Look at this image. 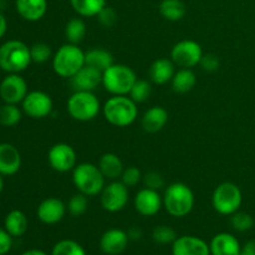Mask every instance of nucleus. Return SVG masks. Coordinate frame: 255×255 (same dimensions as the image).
Instances as JSON below:
<instances>
[{"label":"nucleus","instance_id":"obj_36","mask_svg":"<svg viewBox=\"0 0 255 255\" xmlns=\"http://www.w3.org/2000/svg\"><path fill=\"white\" fill-rule=\"evenodd\" d=\"M152 238L158 244H173L177 239V234L172 227L158 226L152 232Z\"/></svg>","mask_w":255,"mask_h":255},{"label":"nucleus","instance_id":"obj_24","mask_svg":"<svg viewBox=\"0 0 255 255\" xmlns=\"http://www.w3.org/2000/svg\"><path fill=\"white\" fill-rule=\"evenodd\" d=\"M99 168L105 178L116 181L124 173V163L121 158L115 153H105L102 154L99 161Z\"/></svg>","mask_w":255,"mask_h":255},{"label":"nucleus","instance_id":"obj_14","mask_svg":"<svg viewBox=\"0 0 255 255\" xmlns=\"http://www.w3.org/2000/svg\"><path fill=\"white\" fill-rule=\"evenodd\" d=\"M134 209L143 217H153L161 211L163 206V198L159 196L158 191L144 187L137 192L134 197Z\"/></svg>","mask_w":255,"mask_h":255},{"label":"nucleus","instance_id":"obj_7","mask_svg":"<svg viewBox=\"0 0 255 255\" xmlns=\"http://www.w3.org/2000/svg\"><path fill=\"white\" fill-rule=\"evenodd\" d=\"M100 101L91 91H75L67 101V112L80 122L92 121L100 114Z\"/></svg>","mask_w":255,"mask_h":255},{"label":"nucleus","instance_id":"obj_31","mask_svg":"<svg viewBox=\"0 0 255 255\" xmlns=\"http://www.w3.org/2000/svg\"><path fill=\"white\" fill-rule=\"evenodd\" d=\"M21 111L16 105L5 104L0 107V125L5 127H12L21 120Z\"/></svg>","mask_w":255,"mask_h":255},{"label":"nucleus","instance_id":"obj_16","mask_svg":"<svg viewBox=\"0 0 255 255\" xmlns=\"http://www.w3.org/2000/svg\"><path fill=\"white\" fill-rule=\"evenodd\" d=\"M65 213H66V206H65L61 199L55 198V197L44 199L39 204L36 211L39 221L42 222L44 224H49V226H52V224H56L60 221H62Z\"/></svg>","mask_w":255,"mask_h":255},{"label":"nucleus","instance_id":"obj_45","mask_svg":"<svg viewBox=\"0 0 255 255\" xmlns=\"http://www.w3.org/2000/svg\"><path fill=\"white\" fill-rule=\"evenodd\" d=\"M6 29H7L6 19H5L4 15L0 12V39H1V37L5 35V32H6Z\"/></svg>","mask_w":255,"mask_h":255},{"label":"nucleus","instance_id":"obj_32","mask_svg":"<svg viewBox=\"0 0 255 255\" xmlns=\"http://www.w3.org/2000/svg\"><path fill=\"white\" fill-rule=\"evenodd\" d=\"M51 255H86V252L77 242L64 239L55 244Z\"/></svg>","mask_w":255,"mask_h":255},{"label":"nucleus","instance_id":"obj_47","mask_svg":"<svg viewBox=\"0 0 255 255\" xmlns=\"http://www.w3.org/2000/svg\"><path fill=\"white\" fill-rule=\"evenodd\" d=\"M2 189H4V179H2V174L0 173V193L2 192Z\"/></svg>","mask_w":255,"mask_h":255},{"label":"nucleus","instance_id":"obj_12","mask_svg":"<svg viewBox=\"0 0 255 255\" xmlns=\"http://www.w3.org/2000/svg\"><path fill=\"white\" fill-rule=\"evenodd\" d=\"M22 104V110L29 117L35 120L45 119L52 111V100L46 92L31 91L26 95Z\"/></svg>","mask_w":255,"mask_h":255},{"label":"nucleus","instance_id":"obj_6","mask_svg":"<svg viewBox=\"0 0 255 255\" xmlns=\"http://www.w3.org/2000/svg\"><path fill=\"white\" fill-rule=\"evenodd\" d=\"M136 80V74L127 65L114 64L102 72V85L114 96L129 94Z\"/></svg>","mask_w":255,"mask_h":255},{"label":"nucleus","instance_id":"obj_4","mask_svg":"<svg viewBox=\"0 0 255 255\" xmlns=\"http://www.w3.org/2000/svg\"><path fill=\"white\" fill-rule=\"evenodd\" d=\"M105 177L99 166L92 163L76 164L72 169V182L80 193L87 197L97 196L105 187Z\"/></svg>","mask_w":255,"mask_h":255},{"label":"nucleus","instance_id":"obj_1","mask_svg":"<svg viewBox=\"0 0 255 255\" xmlns=\"http://www.w3.org/2000/svg\"><path fill=\"white\" fill-rule=\"evenodd\" d=\"M104 116L109 124L116 127H127L133 124L138 115L137 104L126 95L112 96L104 105Z\"/></svg>","mask_w":255,"mask_h":255},{"label":"nucleus","instance_id":"obj_13","mask_svg":"<svg viewBox=\"0 0 255 255\" xmlns=\"http://www.w3.org/2000/svg\"><path fill=\"white\" fill-rule=\"evenodd\" d=\"M26 95V81L20 75L9 74L0 82V97L5 104L17 105L24 101Z\"/></svg>","mask_w":255,"mask_h":255},{"label":"nucleus","instance_id":"obj_29","mask_svg":"<svg viewBox=\"0 0 255 255\" xmlns=\"http://www.w3.org/2000/svg\"><path fill=\"white\" fill-rule=\"evenodd\" d=\"M70 2L75 11L84 17L97 16L106 6V0H70Z\"/></svg>","mask_w":255,"mask_h":255},{"label":"nucleus","instance_id":"obj_41","mask_svg":"<svg viewBox=\"0 0 255 255\" xmlns=\"http://www.w3.org/2000/svg\"><path fill=\"white\" fill-rule=\"evenodd\" d=\"M199 65H201V67L204 70V71L213 72V71H217V70L219 69V65H221V62H219V59L217 55H214V54L204 55L203 54Z\"/></svg>","mask_w":255,"mask_h":255},{"label":"nucleus","instance_id":"obj_27","mask_svg":"<svg viewBox=\"0 0 255 255\" xmlns=\"http://www.w3.org/2000/svg\"><path fill=\"white\" fill-rule=\"evenodd\" d=\"M5 231L10 234L11 237H21L25 234L27 229V218L21 211H14L9 212L7 216L5 217Z\"/></svg>","mask_w":255,"mask_h":255},{"label":"nucleus","instance_id":"obj_19","mask_svg":"<svg viewBox=\"0 0 255 255\" xmlns=\"http://www.w3.org/2000/svg\"><path fill=\"white\" fill-rule=\"evenodd\" d=\"M21 167V156L11 143H0V173L12 176Z\"/></svg>","mask_w":255,"mask_h":255},{"label":"nucleus","instance_id":"obj_8","mask_svg":"<svg viewBox=\"0 0 255 255\" xmlns=\"http://www.w3.org/2000/svg\"><path fill=\"white\" fill-rule=\"evenodd\" d=\"M242 201L243 196L241 188L232 182L219 184L212 196V206L214 211L222 216H232L238 212L242 206Z\"/></svg>","mask_w":255,"mask_h":255},{"label":"nucleus","instance_id":"obj_20","mask_svg":"<svg viewBox=\"0 0 255 255\" xmlns=\"http://www.w3.org/2000/svg\"><path fill=\"white\" fill-rule=\"evenodd\" d=\"M212 255H239L242 251L238 239L229 233H219L209 244Z\"/></svg>","mask_w":255,"mask_h":255},{"label":"nucleus","instance_id":"obj_39","mask_svg":"<svg viewBox=\"0 0 255 255\" xmlns=\"http://www.w3.org/2000/svg\"><path fill=\"white\" fill-rule=\"evenodd\" d=\"M97 20L100 24L105 27H112L119 20L116 10L111 6H105L101 11L97 14Z\"/></svg>","mask_w":255,"mask_h":255},{"label":"nucleus","instance_id":"obj_46","mask_svg":"<svg viewBox=\"0 0 255 255\" xmlns=\"http://www.w3.org/2000/svg\"><path fill=\"white\" fill-rule=\"evenodd\" d=\"M21 255H47L45 252L39 251V249H31V251H27L25 253H22Z\"/></svg>","mask_w":255,"mask_h":255},{"label":"nucleus","instance_id":"obj_3","mask_svg":"<svg viewBox=\"0 0 255 255\" xmlns=\"http://www.w3.org/2000/svg\"><path fill=\"white\" fill-rule=\"evenodd\" d=\"M31 62L30 47L19 40H9L0 46V69L9 74H19Z\"/></svg>","mask_w":255,"mask_h":255},{"label":"nucleus","instance_id":"obj_30","mask_svg":"<svg viewBox=\"0 0 255 255\" xmlns=\"http://www.w3.org/2000/svg\"><path fill=\"white\" fill-rule=\"evenodd\" d=\"M86 24L80 17H74L69 20L65 26V36L70 44L77 45L86 36Z\"/></svg>","mask_w":255,"mask_h":255},{"label":"nucleus","instance_id":"obj_28","mask_svg":"<svg viewBox=\"0 0 255 255\" xmlns=\"http://www.w3.org/2000/svg\"><path fill=\"white\" fill-rule=\"evenodd\" d=\"M159 12L169 21H179L186 15V5L182 0H162Z\"/></svg>","mask_w":255,"mask_h":255},{"label":"nucleus","instance_id":"obj_42","mask_svg":"<svg viewBox=\"0 0 255 255\" xmlns=\"http://www.w3.org/2000/svg\"><path fill=\"white\" fill-rule=\"evenodd\" d=\"M12 237L6 231L0 228V255L9 253L12 246Z\"/></svg>","mask_w":255,"mask_h":255},{"label":"nucleus","instance_id":"obj_37","mask_svg":"<svg viewBox=\"0 0 255 255\" xmlns=\"http://www.w3.org/2000/svg\"><path fill=\"white\" fill-rule=\"evenodd\" d=\"M31 61L36 64H44L51 57V47L45 42H36L30 47Z\"/></svg>","mask_w":255,"mask_h":255},{"label":"nucleus","instance_id":"obj_11","mask_svg":"<svg viewBox=\"0 0 255 255\" xmlns=\"http://www.w3.org/2000/svg\"><path fill=\"white\" fill-rule=\"evenodd\" d=\"M47 161L54 171L66 173L76 167V152L70 144L56 143L50 148Z\"/></svg>","mask_w":255,"mask_h":255},{"label":"nucleus","instance_id":"obj_35","mask_svg":"<svg viewBox=\"0 0 255 255\" xmlns=\"http://www.w3.org/2000/svg\"><path fill=\"white\" fill-rule=\"evenodd\" d=\"M254 223L255 219L251 214L246 213V212H236L234 214H232L231 224L233 229H236L237 232L249 231V229L253 228Z\"/></svg>","mask_w":255,"mask_h":255},{"label":"nucleus","instance_id":"obj_25","mask_svg":"<svg viewBox=\"0 0 255 255\" xmlns=\"http://www.w3.org/2000/svg\"><path fill=\"white\" fill-rule=\"evenodd\" d=\"M114 64V56L111 52L105 49L97 47V49H91L85 52V65H89L101 72H104Z\"/></svg>","mask_w":255,"mask_h":255},{"label":"nucleus","instance_id":"obj_40","mask_svg":"<svg viewBox=\"0 0 255 255\" xmlns=\"http://www.w3.org/2000/svg\"><path fill=\"white\" fill-rule=\"evenodd\" d=\"M143 183L146 188L149 189H154V191H159L164 187L166 182H164L163 176L158 172H148L143 176Z\"/></svg>","mask_w":255,"mask_h":255},{"label":"nucleus","instance_id":"obj_5","mask_svg":"<svg viewBox=\"0 0 255 255\" xmlns=\"http://www.w3.org/2000/svg\"><path fill=\"white\" fill-rule=\"evenodd\" d=\"M85 66V52L77 45L65 44L55 52L52 57V69L60 77L74 76Z\"/></svg>","mask_w":255,"mask_h":255},{"label":"nucleus","instance_id":"obj_22","mask_svg":"<svg viewBox=\"0 0 255 255\" xmlns=\"http://www.w3.org/2000/svg\"><path fill=\"white\" fill-rule=\"evenodd\" d=\"M20 16L27 21H37L47 10V0H15Z\"/></svg>","mask_w":255,"mask_h":255},{"label":"nucleus","instance_id":"obj_18","mask_svg":"<svg viewBox=\"0 0 255 255\" xmlns=\"http://www.w3.org/2000/svg\"><path fill=\"white\" fill-rule=\"evenodd\" d=\"M209 246L198 237L182 236L172 244V255H209Z\"/></svg>","mask_w":255,"mask_h":255},{"label":"nucleus","instance_id":"obj_26","mask_svg":"<svg viewBox=\"0 0 255 255\" xmlns=\"http://www.w3.org/2000/svg\"><path fill=\"white\" fill-rule=\"evenodd\" d=\"M172 89L177 94H187L192 91L197 84L196 74L192 71V69H179L174 72L173 77L171 80Z\"/></svg>","mask_w":255,"mask_h":255},{"label":"nucleus","instance_id":"obj_33","mask_svg":"<svg viewBox=\"0 0 255 255\" xmlns=\"http://www.w3.org/2000/svg\"><path fill=\"white\" fill-rule=\"evenodd\" d=\"M152 94V86L147 80L137 79L136 82L132 86L131 91H129V97L133 100L136 104H142V102L147 101Z\"/></svg>","mask_w":255,"mask_h":255},{"label":"nucleus","instance_id":"obj_17","mask_svg":"<svg viewBox=\"0 0 255 255\" xmlns=\"http://www.w3.org/2000/svg\"><path fill=\"white\" fill-rule=\"evenodd\" d=\"M128 241V234L126 232L119 228H112L102 234L100 248L107 255H119L126 251Z\"/></svg>","mask_w":255,"mask_h":255},{"label":"nucleus","instance_id":"obj_23","mask_svg":"<svg viewBox=\"0 0 255 255\" xmlns=\"http://www.w3.org/2000/svg\"><path fill=\"white\" fill-rule=\"evenodd\" d=\"M149 80L156 85H164L172 80L174 75V62L169 59H157L149 67Z\"/></svg>","mask_w":255,"mask_h":255},{"label":"nucleus","instance_id":"obj_38","mask_svg":"<svg viewBox=\"0 0 255 255\" xmlns=\"http://www.w3.org/2000/svg\"><path fill=\"white\" fill-rule=\"evenodd\" d=\"M142 174L137 167H128L124 169V173L121 176V182L126 187H136L141 182Z\"/></svg>","mask_w":255,"mask_h":255},{"label":"nucleus","instance_id":"obj_34","mask_svg":"<svg viewBox=\"0 0 255 255\" xmlns=\"http://www.w3.org/2000/svg\"><path fill=\"white\" fill-rule=\"evenodd\" d=\"M87 208H89V199H87V196L80 193V192L77 194H74L69 199V203H67V209H69L70 214L72 217L82 216V214L86 213Z\"/></svg>","mask_w":255,"mask_h":255},{"label":"nucleus","instance_id":"obj_9","mask_svg":"<svg viewBox=\"0 0 255 255\" xmlns=\"http://www.w3.org/2000/svg\"><path fill=\"white\" fill-rule=\"evenodd\" d=\"M203 56L202 46L194 40H182L171 51V60L181 69H192L201 62Z\"/></svg>","mask_w":255,"mask_h":255},{"label":"nucleus","instance_id":"obj_43","mask_svg":"<svg viewBox=\"0 0 255 255\" xmlns=\"http://www.w3.org/2000/svg\"><path fill=\"white\" fill-rule=\"evenodd\" d=\"M239 255H255V239L246 243V246L242 248Z\"/></svg>","mask_w":255,"mask_h":255},{"label":"nucleus","instance_id":"obj_15","mask_svg":"<svg viewBox=\"0 0 255 255\" xmlns=\"http://www.w3.org/2000/svg\"><path fill=\"white\" fill-rule=\"evenodd\" d=\"M102 84V72L94 67L85 65L72 77L70 85L74 91H94Z\"/></svg>","mask_w":255,"mask_h":255},{"label":"nucleus","instance_id":"obj_10","mask_svg":"<svg viewBox=\"0 0 255 255\" xmlns=\"http://www.w3.org/2000/svg\"><path fill=\"white\" fill-rule=\"evenodd\" d=\"M128 187L122 182L114 181L104 187L100 193V202L105 211L116 213L122 211L128 203Z\"/></svg>","mask_w":255,"mask_h":255},{"label":"nucleus","instance_id":"obj_21","mask_svg":"<svg viewBox=\"0 0 255 255\" xmlns=\"http://www.w3.org/2000/svg\"><path fill=\"white\" fill-rule=\"evenodd\" d=\"M168 122V112L162 106H153L147 110L142 116V128L148 133H157Z\"/></svg>","mask_w":255,"mask_h":255},{"label":"nucleus","instance_id":"obj_44","mask_svg":"<svg viewBox=\"0 0 255 255\" xmlns=\"http://www.w3.org/2000/svg\"><path fill=\"white\" fill-rule=\"evenodd\" d=\"M127 234H128V238L133 239V241H137V239H139L142 237L141 229L136 228V227H133V228L129 229V231L127 232Z\"/></svg>","mask_w":255,"mask_h":255},{"label":"nucleus","instance_id":"obj_2","mask_svg":"<svg viewBox=\"0 0 255 255\" xmlns=\"http://www.w3.org/2000/svg\"><path fill=\"white\" fill-rule=\"evenodd\" d=\"M163 207L167 213L176 218L188 216L194 207V194L187 184L176 182L167 187L163 196Z\"/></svg>","mask_w":255,"mask_h":255}]
</instances>
